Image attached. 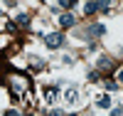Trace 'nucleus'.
I'll use <instances>...</instances> for the list:
<instances>
[{
	"instance_id": "14",
	"label": "nucleus",
	"mask_w": 123,
	"mask_h": 116,
	"mask_svg": "<svg viewBox=\"0 0 123 116\" xmlns=\"http://www.w3.org/2000/svg\"><path fill=\"white\" fill-rule=\"evenodd\" d=\"M118 82H121V84H123V67H121V69H118Z\"/></svg>"
},
{
	"instance_id": "2",
	"label": "nucleus",
	"mask_w": 123,
	"mask_h": 116,
	"mask_svg": "<svg viewBox=\"0 0 123 116\" xmlns=\"http://www.w3.org/2000/svg\"><path fill=\"white\" fill-rule=\"evenodd\" d=\"M44 42H47V47H49V49H59V47H62V42H64V35H62V32H52V35H47V37H44Z\"/></svg>"
},
{
	"instance_id": "12",
	"label": "nucleus",
	"mask_w": 123,
	"mask_h": 116,
	"mask_svg": "<svg viewBox=\"0 0 123 116\" xmlns=\"http://www.w3.org/2000/svg\"><path fill=\"white\" fill-rule=\"evenodd\" d=\"M96 3H98V10H104V13H106L108 5H111V0H96Z\"/></svg>"
},
{
	"instance_id": "11",
	"label": "nucleus",
	"mask_w": 123,
	"mask_h": 116,
	"mask_svg": "<svg viewBox=\"0 0 123 116\" xmlns=\"http://www.w3.org/2000/svg\"><path fill=\"white\" fill-rule=\"evenodd\" d=\"M59 5L64 7V10H71V7L76 5V0H59Z\"/></svg>"
},
{
	"instance_id": "5",
	"label": "nucleus",
	"mask_w": 123,
	"mask_h": 116,
	"mask_svg": "<svg viewBox=\"0 0 123 116\" xmlns=\"http://www.w3.org/2000/svg\"><path fill=\"white\" fill-rule=\"evenodd\" d=\"M74 22H76V20H74V15H69V13L59 17V25H62V27H74Z\"/></svg>"
},
{
	"instance_id": "8",
	"label": "nucleus",
	"mask_w": 123,
	"mask_h": 116,
	"mask_svg": "<svg viewBox=\"0 0 123 116\" xmlns=\"http://www.w3.org/2000/svg\"><path fill=\"white\" fill-rule=\"evenodd\" d=\"M76 99H79V91H76V89L64 91V101H67V104H76Z\"/></svg>"
},
{
	"instance_id": "1",
	"label": "nucleus",
	"mask_w": 123,
	"mask_h": 116,
	"mask_svg": "<svg viewBox=\"0 0 123 116\" xmlns=\"http://www.w3.org/2000/svg\"><path fill=\"white\" fill-rule=\"evenodd\" d=\"M5 84L10 89L12 101L27 99V104H32V94H30V89H32V79H30L25 72H7V74H5Z\"/></svg>"
},
{
	"instance_id": "7",
	"label": "nucleus",
	"mask_w": 123,
	"mask_h": 116,
	"mask_svg": "<svg viewBox=\"0 0 123 116\" xmlns=\"http://www.w3.org/2000/svg\"><path fill=\"white\" fill-rule=\"evenodd\" d=\"M57 94H59V91H57V87H47V89H44V101L52 104V101L57 99Z\"/></svg>"
},
{
	"instance_id": "3",
	"label": "nucleus",
	"mask_w": 123,
	"mask_h": 116,
	"mask_svg": "<svg viewBox=\"0 0 123 116\" xmlns=\"http://www.w3.org/2000/svg\"><path fill=\"white\" fill-rule=\"evenodd\" d=\"M104 32H106V27H104V25H91V27L86 30V37H101Z\"/></svg>"
},
{
	"instance_id": "10",
	"label": "nucleus",
	"mask_w": 123,
	"mask_h": 116,
	"mask_svg": "<svg viewBox=\"0 0 123 116\" xmlns=\"http://www.w3.org/2000/svg\"><path fill=\"white\" fill-rule=\"evenodd\" d=\"M15 22L22 27V30H27V27H30V15H25V13H22V15H17V20H15Z\"/></svg>"
},
{
	"instance_id": "6",
	"label": "nucleus",
	"mask_w": 123,
	"mask_h": 116,
	"mask_svg": "<svg viewBox=\"0 0 123 116\" xmlns=\"http://www.w3.org/2000/svg\"><path fill=\"white\" fill-rule=\"evenodd\" d=\"M96 106H98V109H111V96H108V94L98 96V99H96Z\"/></svg>"
},
{
	"instance_id": "13",
	"label": "nucleus",
	"mask_w": 123,
	"mask_h": 116,
	"mask_svg": "<svg viewBox=\"0 0 123 116\" xmlns=\"http://www.w3.org/2000/svg\"><path fill=\"white\" fill-rule=\"evenodd\" d=\"M106 89H108V91H116V89H118V82H111V79H108V82H106Z\"/></svg>"
},
{
	"instance_id": "9",
	"label": "nucleus",
	"mask_w": 123,
	"mask_h": 116,
	"mask_svg": "<svg viewBox=\"0 0 123 116\" xmlns=\"http://www.w3.org/2000/svg\"><path fill=\"white\" fill-rule=\"evenodd\" d=\"M84 13H86V15H94V13H98V3H96V0H89V3L84 5Z\"/></svg>"
},
{
	"instance_id": "4",
	"label": "nucleus",
	"mask_w": 123,
	"mask_h": 116,
	"mask_svg": "<svg viewBox=\"0 0 123 116\" xmlns=\"http://www.w3.org/2000/svg\"><path fill=\"white\" fill-rule=\"evenodd\" d=\"M113 67H116V64H113V59H111V57H101V59H98V69H101V72H111Z\"/></svg>"
}]
</instances>
